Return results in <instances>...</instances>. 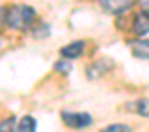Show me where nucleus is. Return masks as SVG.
<instances>
[{
	"label": "nucleus",
	"mask_w": 149,
	"mask_h": 132,
	"mask_svg": "<svg viewBox=\"0 0 149 132\" xmlns=\"http://www.w3.org/2000/svg\"><path fill=\"white\" fill-rule=\"evenodd\" d=\"M83 51H84V42H83V41L70 42L68 46H65V48H61V49H60L61 56H65L67 60H74V58L81 56V55H83Z\"/></svg>",
	"instance_id": "20e7f679"
},
{
	"label": "nucleus",
	"mask_w": 149,
	"mask_h": 132,
	"mask_svg": "<svg viewBox=\"0 0 149 132\" xmlns=\"http://www.w3.org/2000/svg\"><path fill=\"white\" fill-rule=\"evenodd\" d=\"M37 20L35 11L30 6H13L6 11V25L11 27L13 30H19L25 32L28 30Z\"/></svg>",
	"instance_id": "f257e3e1"
},
{
	"label": "nucleus",
	"mask_w": 149,
	"mask_h": 132,
	"mask_svg": "<svg viewBox=\"0 0 149 132\" xmlns=\"http://www.w3.org/2000/svg\"><path fill=\"white\" fill-rule=\"evenodd\" d=\"M132 46V51L135 56L139 58H149V39H144V41H133L130 42Z\"/></svg>",
	"instance_id": "423d86ee"
},
{
	"label": "nucleus",
	"mask_w": 149,
	"mask_h": 132,
	"mask_svg": "<svg viewBox=\"0 0 149 132\" xmlns=\"http://www.w3.org/2000/svg\"><path fill=\"white\" fill-rule=\"evenodd\" d=\"M133 109L140 114V116H149V100H137L133 104Z\"/></svg>",
	"instance_id": "6e6552de"
},
{
	"label": "nucleus",
	"mask_w": 149,
	"mask_h": 132,
	"mask_svg": "<svg viewBox=\"0 0 149 132\" xmlns=\"http://www.w3.org/2000/svg\"><path fill=\"white\" fill-rule=\"evenodd\" d=\"M54 69H56V71H60V72H63V74H67V72H70V71H72V65H70L67 60H60V62H56V63H54Z\"/></svg>",
	"instance_id": "1a4fd4ad"
},
{
	"label": "nucleus",
	"mask_w": 149,
	"mask_h": 132,
	"mask_svg": "<svg viewBox=\"0 0 149 132\" xmlns=\"http://www.w3.org/2000/svg\"><path fill=\"white\" fill-rule=\"evenodd\" d=\"M133 32L137 35H144L149 32V13H142L137 14L135 21H133Z\"/></svg>",
	"instance_id": "39448f33"
},
{
	"label": "nucleus",
	"mask_w": 149,
	"mask_h": 132,
	"mask_svg": "<svg viewBox=\"0 0 149 132\" xmlns=\"http://www.w3.org/2000/svg\"><path fill=\"white\" fill-rule=\"evenodd\" d=\"M142 13H149V0H139Z\"/></svg>",
	"instance_id": "f8f14e48"
},
{
	"label": "nucleus",
	"mask_w": 149,
	"mask_h": 132,
	"mask_svg": "<svg viewBox=\"0 0 149 132\" xmlns=\"http://www.w3.org/2000/svg\"><path fill=\"white\" fill-rule=\"evenodd\" d=\"M61 120L70 128H84V127L91 125V116L88 113H67V111H63Z\"/></svg>",
	"instance_id": "f03ea898"
},
{
	"label": "nucleus",
	"mask_w": 149,
	"mask_h": 132,
	"mask_svg": "<svg viewBox=\"0 0 149 132\" xmlns=\"http://www.w3.org/2000/svg\"><path fill=\"white\" fill-rule=\"evenodd\" d=\"M35 127H37V121H35L32 116H23V118L19 120L16 130H21V132H25V130H26V132H33Z\"/></svg>",
	"instance_id": "0eeeda50"
},
{
	"label": "nucleus",
	"mask_w": 149,
	"mask_h": 132,
	"mask_svg": "<svg viewBox=\"0 0 149 132\" xmlns=\"http://www.w3.org/2000/svg\"><path fill=\"white\" fill-rule=\"evenodd\" d=\"M98 4L104 11L111 14H121L133 6V0H98Z\"/></svg>",
	"instance_id": "7ed1b4c3"
},
{
	"label": "nucleus",
	"mask_w": 149,
	"mask_h": 132,
	"mask_svg": "<svg viewBox=\"0 0 149 132\" xmlns=\"http://www.w3.org/2000/svg\"><path fill=\"white\" fill-rule=\"evenodd\" d=\"M6 11L7 9H4L2 6H0V27H2V23H6Z\"/></svg>",
	"instance_id": "ddd939ff"
},
{
	"label": "nucleus",
	"mask_w": 149,
	"mask_h": 132,
	"mask_svg": "<svg viewBox=\"0 0 149 132\" xmlns=\"http://www.w3.org/2000/svg\"><path fill=\"white\" fill-rule=\"evenodd\" d=\"M18 125H16V120L11 116V118H7V120H4V121H0V130H14Z\"/></svg>",
	"instance_id": "9d476101"
},
{
	"label": "nucleus",
	"mask_w": 149,
	"mask_h": 132,
	"mask_svg": "<svg viewBox=\"0 0 149 132\" xmlns=\"http://www.w3.org/2000/svg\"><path fill=\"white\" fill-rule=\"evenodd\" d=\"M104 130H107V132H109V130H112V132H114V130H125V132H130V130H132V127H130V125L116 123V125H109V127H105Z\"/></svg>",
	"instance_id": "9b49d317"
}]
</instances>
